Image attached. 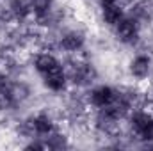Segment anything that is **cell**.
<instances>
[{
	"label": "cell",
	"mask_w": 153,
	"mask_h": 151,
	"mask_svg": "<svg viewBox=\"0 0 153 151\" xmlns=\"http://www.w3.org/2000/svg\"><path fill=\"white\" fill-rule=\"evenodd\" d=\"M62 53L68 55H80L85 46H87V34L82 29H66L59 38H57V44H55Z\"/></svg>",
	"instance_id": "277c9868"
},
{
	"label": "cell",
	"mask_w": 153,
	"mask_h": 151,
	"mask_svg": "<svg viewBox=\"0 0 153 151\" xmlns=\"http://www.w3.org/2000/svg\"><path fill=\"white\" fill-rule=\"evenodd\" d=\"M85 103L89 107V110H100L105 107H111L117 98V87L107 85V84H98V85H91L85 91Z\"/></svg>",
	"instance_id": "3957f363"
},
{
	"label": "cell",
	"mask_w": 153,
	"mask_h": 151,
	"mask_svg": "<svg viewBox=\"0 0 153 151\" xmlns=\"http://www.w3.org/2000/svg\"><path fill=\"white\" fill-rule=\"evenodd\" d=\"M126 73L134 82H150L153 78V55L148 52L132 55L126 62Z\"/></svg>",
	"instance_id": "7a4b0ae2"
},
{
	"label": "cell",
	"mask_w": 153,
	"mask_h": 151,
	"mask_svg": "<svg viewBox=\"0 0 153 151\" xmlns=\"http://www.w3.org/2000/svg\"><path fill=\"white\" fill-rule=\"evenodd\" d=\"M125 14H126V5H125V4H116V5H111V7L100 9V20H102V23H103L105 27H109L111 30L123 20Z\"/></svg>",
	"instance_id": "5b68a950"
},
{
	"label": "cell",
	"mask_w": 153,
	"mask_h": 151,
	"mask_svg": "<svg viewBox=\"0 0 153 151\" xmlns=\"http://www.w3.org/2000/svg\"><path fill=\"white\" fill-rule=\"evenodd\" d=\"M141 32H143V21L137 20L135 16H132L130 13H126L123 16V20L112 29L114 38L125 46L137 44L141 41Z\"/></svg>",
	"instance_id": "6da1fadb"
}]
</instances>
